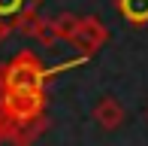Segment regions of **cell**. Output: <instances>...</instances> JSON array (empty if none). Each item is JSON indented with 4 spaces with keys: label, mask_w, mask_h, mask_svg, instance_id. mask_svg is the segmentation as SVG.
<instances>
[{
    "label": "cell",
    "mask_w": 148,
    "mask_h": 146,
    "mask_svg": "<svg viewBox=\"0 0 148 146\" xmlns=\"http://www.w3.org/2000/svg\"><path fill=\"white\" fill-rule=\"evenodd\" d=\"M33 40H39V43H42V46H55L58 43V31H55V24H51L49 22V18H42V24H39V31H36V37H33Z\"/></svg>",
    "instance_id": "52a82bcc"
},
{
    "label": "cell",
    "mask_w": 148,
    "mask_h": 146,
    "mask_svg": "<svg viewBox=\"0 0 148 146\" xmlns=\"http://www.w3.org/2000/svg\"><path fill=\"white\" fill-rule=\"evenodd\" d=\"M49 73L33 52H18L9 64H0V91H45Z\"/></svg>",
    "instance_id": "6da1fadb"
},
{
    "label": "cell",
    "mask_w": 148,
    "mask_h": 146,
    "mask_svg": "<svg viewBox=\"0 0 148 146\" xmlns=\"http://www.w3.org/2000/svg\"><path fill=\"white\" fill-rule=\"evenodd\" d=\"M115 6L127 24H133V28L148 24V0H115Z\"/></svg>",
    "instance_id": "277c9868"
},
{
    "label": "cell",
    "mask_w": 148,
    "mask_h": 146,
    "mask_svg": "<svg viewBox=\"0 0 148 146\" xmlns=\"http://www.w3.org/2000/svg\"><path fill=\"white\" fill-rule=\"evenodd\" d=\"M39 24H42L39 9H21V12L12 15V28H15V34H21V37H36Z\"/></svg>",
    "instance_id": "5b68a950"
},
{
    "label": "cell",
    "mask_w": 148,
    "mask_h": 146,
    "mask_svg": "<svg viewBox=\"0 0 148 146\" xmlns=\"http://www.w3.org/2000/svg\"><path fill=\"white\" fill-rule=\"evenodd\" d=\"M51 24H55L58 37H60V40H66V43H70L73 31H76V24H79V15H73V12H60L58 18H51Z\"/></svg>",
    "instance_id": "8992f818"
},
{
    "label": "cell",
    "mask_w": 148,
    "mask_h": 146,
    "mask_svg": "<svg viewBox=\"0 0 148 146\" xmlns=\"http://www.w3.org/2000/svg\"><path fill=\"white\" fill-rule=\"evenodd\" d=\"M12 34H15V28H12V18H0V43H3V40H9Z\"/></svg>",
    "instance_id": "9c48e42d"
},
{
    "label": "cell",
    "mask_w": 148,
    "mask_h": 146,
    "mask_svg": "<svg viewBox=\"0 0 148 146\" xmlns=\"http://www.w3.org/2000/svg\"><path fill=\"white\" fill-rule=\"evenodd\" d=\"M124 119H127L124 107H121V101H118V97H112V95L100 97V104L94 107V122H97L103 131L121 128V125H124Z\"/></svg>",
    "instance_id": "3957f363"
},
{
    "label": "cell",
    "mask_w": 148,
    "mask_h": 146,
    "mask_svg": "<svg viewBox=\"0 0 148 146\" xmlns=\"http://www.w3.org/2000/svg\"><path fill=\"white\" fill-rule=\"evenodd\" d=\"M70 43L76 46L82 55L91 58V55H97V52L109 43V28H106L97 15H85V18H79L76 31H73V37H70Z\"/></svg>",
    "instance_id": "7a4b0ae2"
},
{
    "label": "cell",
    "mask_w": 148,
    "mask_h": 146,
    "mask_svg": "<svg viewBox=\"0 0 148 146\" xmlns=\"http://www.w3.org/2000/svg\"><path fill=\"white\" fill-rule=\"evenodd\" d=\"M24 0H0V18H12L15 12H21Z\"/></svg>",
    "instance_id": "ba28073f"
}]
</instances>
